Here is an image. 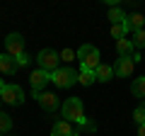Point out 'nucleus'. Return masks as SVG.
<instances>
[{
    "mask_svg": "<svg viewBox=\"0 0 145 136\" xmlns=\"http://www.w3.org/2000/svg\"><path fill=\"white\" fill-rule=\"evenodd\" d=\"M63 119L70 121V124H78V126H82L85 121H87L85 107H82V100L80 97H68L65 102H63Z\"/></svg>",
    "mask_w": 145,
    "mask_h": 136,
    "instance_id": "nucleus-1",
    "label": "nucleus"
},
{
    "mask_svg": "<svg viewBox=\"0 0 145 136\" xmlns=\"http://www.w3.org/2000/svg\"><path fill=\"white\" fill-rule=\"evenodd\" d=\"M78 61H80V68L85 71H97L102 66V58H99V49L92 46V44H82L78 49Z\"/></svg>",
    "mask_w": 145,
    "mask_h": 136,
    "instance_id": "nucleus-2",
    "label": "nucleus"
},
{
    "mask_svg": "<svg viewBox=\"0 0 145 136\" xmlns=\"http://www.w3.org/2000/svg\"><path fill=\"white\" fill-rule=\"evenodd\" d=\"M36 61H39V71H46L48 75L51 73H56L58 68V63H61V53L58 51H53V49H41L39 51V56H36Z\"/></svg>",
    "mask_w": 145,
    "mask_h": 136,
    "instance_id": "nucleus-3",
    "label": "nucleus"
},
{
    "mask_svg": "<svg viewBox=\"0 0 145 136\" xmlns=\"http://www.w3.org/2000/svg\"><path fill=\"white\" fill-rule=\"evenodd\" d=\"M51 83L56 88H72L78 83V73L72 68H58L56 73H51Z\"/></svg>",
    "mask_w": 145,
    "mask_h": 136,
    "instance_id": "nucleus-4",
    "label": "nucleus"
},
{
    "mask_svg": "<svg viewBox=\"0 0 145 136\" xmlns=\"http://www.w3.org/2000/svg\"><path fill=\"white\" fill-rule=\"evenodd\" d=\"M0 100H3L5 105L20 107L22 102H24V92H22L20 85H3V90H0Z\"/></svg>",
    "mask_w": 145,
    "mask_h": 136,
    "instance_id": "nucleus-5",
    "label": "nucleus"
},
{
    "mask_svg": "<svg viewBox=\"0 0 145 136\" xmlns=\"http://www.w3.org/2000/svg\"><path fill=\"white\" fill-rule=\"evenodd\" d=\"M5 53L12 56V58H17L20 53H24V37L17 34V32L7 34V37H5Z\"/></svg>",
    "mask_w": 145,
    "mask_h": 136,
    "instance_id": "nucleus-6",
    "label": "nucleus"
},
{
    "mask_svg": "<svg viewBox=\"0 0 145 136\" xmlns=\"http://www.w3.org/2000/svg\"><path fill=\"white\" fill-rule=\"evenodd\" d=\"M46 83H51V75H48L46 71H34V73L29 75V85H31V92H34V97H39V95L44 92Z\"/></svg>",
    "mask_w": 145,
    "mask_h": 136,
    "instance_id": "nucleus-7",
    "label": "nucleus"
},
{
    "mask_svg": "<svg viewBox=\"0 0 145 136\" xmlns=\"http://www.w3.org/2000/svg\"><path fill=\"white\" fill-rule=\"evenodd\" d=\"M133 66H135L133 56H119L116 63H114V75L116 78H128L133 73Z\"/></svg>",
    "mask_w": 145,
    "mask_h": 136,
    "instance_id": "nucleus-8",
    "label": "nucleus"
},
{
    "mask_svg": "<svg viewBox=\"0 0 145 136\" xmlns=\"http://www.w3.org/2000/svg\"><path fill=\"white\" fill-rule=\"evenodd\" d=\"M51 136H82V131H80V129H72L70 121L61 119V121H56V124H53Z\"/></svg>",
    "mask_w": 145,
    "mask_h": 136,
    "instance_id": "nucleus-9",
    "label": "nucleus"
},
{
    "mask_svg": "<svg viewBox=\"0 0 145 136\" xmlns=\"http://www.w3.org/2000/svg\"><path fill=\"white\" fill-rule=\"evenodd\" d=\"M36 102H39V107L44 112H58V107H61V102H58V97L53 92H41L36 97Z\"/></svg>",
    "mask_w": 145,
    "mask_h": 136,
    "instance_id": "nucleus-10",
    "label": "nucleus"
},
{
    "mask_svg": "<svg viewBox=\"0 0 145 136\" xmlns=\"http://www.w3.org/2000/svg\"><path fill=\"white\" fill-rule=\"evenodd\" d=\"M17 61L12 56H7V53H0V73H5V75H12L17 73Z\"/></svg>",
    "mask_w": 145,
    "mask_h": 136,
    "instance_id": "nucleus-11",
    "label": "nucleus"
},
{
    "mask_svg": "<svg viewBox=\"0 0 145 136\" xmlns=\"http://www.w3.org/2000/svg\"><path fill=\"white\" fill-rule=\"evenodd\" d=\"M106 20L111 22V24H126L128 17H126V12L121 10V7H111V10L106 12Z\"/></svg>",
    "mask_w": 145,
    "mask_h": 136,
    "instance_id": "nucleus-12",
    "label": "nucleus"
},
{
    "mask_svg": "<svg viewBox=\"0 0 145 136\" xmlns=\"http://www.w3.org/2000/svg\"><path fill=\"white\" fill-rule=\"evenodd\" d=\"M78 83L85 85V88H89V85L97 83V73L94 71H85V68H80V73H78Z\"/></svg>",
    "mask_w": 145,
    "mask_h": 136,
    "instance_id": "nucleus-13",
    "label": "nucleus"
},
{
    "mask_svg": "<svg viewBox=\"0 0 145 136\" xmlns=\"http://www.w3.org/2000/svg\"><path fill=\"white\" fill-rule=\"evenodd\" d=\"M133 39H121V42H116V51H119V56H133Z\"/></svg>",
    "mask_w": 145,
    "mask_h": 136,
    "instance_id": "nucleus-14",
    "label": "nucleus"
},
{
    "mask_svg": "<svg viewBox=\"0 0 145 136\" xmlns=\"http://www.w3.org/2000/svg\"><path fill=\"white\" fill-rule=\"evenodd\" d=\"M94 73H97V80H99V83H109V80L114 78V68L106 66V63H102V66H99Z\"/></svg>",
    "mask_w": 145,
    "mask_h": 136,
    "instance_id": "nucleus-15",
    "label": "nucleus"
},
{
    "mask_svg": "<svg viewBox=\"0 0 145 136\" xmlns=\"http://www.w3.org/2000/svg\"><path fill=\"white\" fill-rule=\"evenodd\" d=\"M143 22H145L143 15H131L126 20V29L128 32H143Z\"/></svg>",
    "mask_w": 145,
    "mask_h": 136,
    "instance_id": "nucleus-16",
    "label": "nucleus"
},
{
    "mask_svg": "<svg viewBox=\"0 0 145 136\" xmlns=\"http://www.w3.org/2000/svg\"><path fill=\"white\" fill-rule=\"evenodd\" d=\"M131 92L133 97H145V78H135L131 83Z\"/></svg>",
    "mask_w": 145,
    "mask_h": 136,
    "instance_id": "nucleus-17",
    "label": "nucleus"
},
{
    "mask_svg": "<svg viewBox=\"0 0 145 136\" xmlns=\"http://www.w3.org/2000/svg\"><path fill=\"white\" fill-rule=\"evenodd\" d=\"M126 24H111V37L116 39V42H121V39H126Z\"/></svg>",
    "mask_w": 145,
    "mask_h": 136,
    "instance_id": "nucleus-18",
    "label": "nucleus"
},
{
    "mask_svg": "<svg viewBox=\"0 0 145 136\" xmlns=\"http://www.w3.org/2000/svg\"><path fill=\"white\" fill-rule=\"evenodd\" d=\"M10 129H12V119H10V114L0 112V134H7Z\"/></svg>",
    "mask_w": 145,
    "mask_h": 136,
    "instance_id": "nucleus-19",
    "label": "nucleus"
},
{
    "mask_svg": "<svg viewBox=\"0 0 145 136\" xmlns=\"http://www.w3.org/2000/svg\"><path fill=\"white\" fill-rule=\"evenodd\" d=\"M133 44H135V49H145V29H143V32H135Z\"/></svg>",
    "mask_w": 145,
    "mask_h": 136,
    "instance_id": "nucleus-20",
    "label": "nucleus"
},
{
    "mask_svg": "<svg viewBox=\"0 0 145 136\" xmlns=\"http://www.w3.org/2000/svg\"><path fill=\"white\" fill-rule=\"evenodd\" d=\"M133 119H135V124H145V110H143V107H138V110H135L133 112Z\"/></svg>",
    "mask_w": 145,
    "mask_h": 136,
    "instance_id": "nucleus-21",
    "label": "nucleus"
},
{
    "mask_svg": "<svg viewBox=\"0 0 145 136\" xmlns=\"http://www.w3.org/2000/svg\"><path fill=\"white\" fill-rule=\"evenodd\" d=\"M61 58H63V61H72V58H78V51H72V49H63Z\"/></svg>",
    "mask_w": 145,
    "mask_h": 136,
    "instance_id": "nucleus-22",
    "label": "nucleus"
},
{
    "mask_svg": "<svg viewBox=\"0 0 145 136\" xmlns=\"http://www.w3.org/2000/svg\"><path fill=\"white\" fill-rule=\"evenodd\" d=\"M15 61H17V66H29V61H31V58H29V53H20V56H17L15 58Z\"/></svg>",
    "mask_w": 145,
    "mask_h": 136,
    "instance_id": "nucleus-23",
    "label": "nucleus"
},
{
    "mask_svg": "<svg viewBox=\"0 0 145 136\" xmlns=\"http://www.w3.org/2000/svg\"><path fill=\"white\" fill-rule=\"evenodd\" d=\"M97 126H94V121H85L82 126H80V131H94Z\"/></svg>",
    "mask_w": 145,
    "mask_h": 136,
    "instance_id": "nucleus-24",
    "label": "nucleus"
},
{
    "mask_svg": "<svg viewBox=\"0 0 145 136\" xmlns=\"http://www.w3.org/2000/svg\"><path fill=\"white\" fill-rule=\"evenodd\" d=\"M138 136H145V124H140V126H138Z\"/></svg>",
    "mask_w": 145,
    "mask_h": 136,
    "instance_id": "nucleus-25",
    "label": "nucleus"
},
{
    "mask_svg": "<svg viewBox=\"0 0 145 136\" xmlns=\"http://www.w3.org/2000/svg\"><path fill=\"white\" fill-rule=\"evenodd\" d=\"M3 85H5V83H3V78H0V90H3Z\"/></svg>",
    "mask_w": 145,
    "mask_h": 136,
    "instance_id": "nucleus-26",
    "label": "nucleus"
},
{
    "mask_svg": "<svg viewBox=\"0 0 145 136\" xmlns=\"http://www.w3.org/2000/svg\"><path fill=\"white\" fill-rule=\"evenodd\" d=\"M140 107H143V110H145V100H143V105H140Z\"/></svg>",
    "mask_w": 145,
    "mask_h": 136,
    "instance_id": "nucleus-27",
    "label": "nucleus"
},
{
    "mask_svg": "<svg viewBox=\"0 0 145 136\" xmlns=\"http://www.w3.org/2000/svg\"><path fill=\"white\" fill-rule=\"evenodd\" d=\"M0 136H3V134H0Z\"/></svg>",
    "mask_w": 145,
    "mask_h": 136,
    "instance_id": "nucleus-28",
    "label": "nucleus"
}]
</instances>
